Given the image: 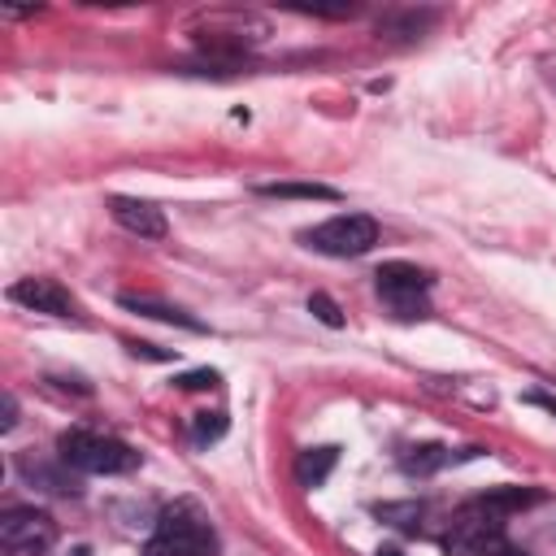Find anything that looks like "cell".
<instances>
[{
	"mask_svg": "<svg viewBox=\"0 0 556 556\" xmlns=\"http://www.w3.org/2000/svg\"><path fill=\"white\" fill-rule=\"evenodd\" d=\"M539 500H543V495H539V491H526V486H491V491L478 495V504L491 508V513H500V517H508V513H517V508H530V504H539Z\"/></svg>",
	"mask_w": 556,
	"mask_h": 556,
	"instance_id": "cell-13",
	"label": "cell"
},
{
	"mask_svg": "<svg viewBox=\"0 0 556 556\" xmlns=\"http://www.w3.org/2000/svg\"><path fill=\"white\" fill-rule=\"evenodd\" d=\"M378 556H404L400 547H378Z\"/></svg>",
	"mask_w": 556,
	"mask_h": 556,
	"instance_id": "cell-23",
	"label": "cell"
},
{
	"mask_svg": "<svg viewBox=\"0 0 556 556\" xmlns=\"http://www.w3.org/2000/svg\"><path fill=\"white\" fill-rule=\"evenodd\" d=\"M300 239L313 252H326V256H361V252H369L378 243V226L365 213H339V217L304 230Z\"/></svg>",
	"mask_w": 556,
	"mask_h": 556,
	"instance_id": "cell-5",
	"label": "cell"
},
{
	"mask_svg": "<svg viewBox=\"0 0 556 556\" xmlns=\"http://www.w3.org/2000/svg\"><path fill=\"white\" fill-rule=\"evenodd\" d=\"M374 513H378L382 521H391V526H408V530H413L417 517H421V504H378Z\"/></svg>",
	"mask_w": 556,
	"mask_h": 556,
	"instance_id": "cell-18",
	"label": "cell"
},
{
	"mask_svg": "<svg viewBox=\"0 0 556 556\" xmlns=\"http://www.w3.org/2000/svg\"><path fill=\"white\" fill-rule=\"evenodd\" d=\"M109 208H113V222L122 226V230H130V235H139V239H165V213L152 204V200H135V195H113L109 200Z\"/></svg>",
	"mask_w": 556,
	"mask_h": 556,
	"instance_id": "cell-9",
	"label": "cell"
},
{
	"mask_svg": "<svg viewBox=\"0 0 556 556\" xmlns=\"http://www.w3.org/2000/svg\"><path fill=\"white\" fill-rule=\"evenodd\" d=\"M443 547L452 556H508L513 552L508 539H504V517L491 513V508H482L478 500H469L452 517V526L443 534Z\"/></svg>",
	"mask_w": 556,
	"mask_h": 556,
	"instance_id": "cell-3",
	"label": "cell"
},
{
	"mask_svg": "<svg viewBox=\"0 0 556 556\" xmlns=\"http://www.w3.org/2000/svg\"><path fill=\"white\" fill-rule=\"evenodd\" d=\"M56 452L70 469H83V473H130L139 465V452L130 443L96 430H65L56 439Z\"/></svg>",
	"mask_w": 556,
	"mask_h": 556,
	"instance_id": "cell-2",
	"label": "cell"
},
{
	"mask_svg": "<svg viewBox=\"0 0 556 556\" xmlns=\"http://www.w3.org/2000/svg\"><path fill=\"white\" fill-rule=\"evenodd\" d=\"M447 460H452V452H447L443 443H417V447H408V452L400 456V465H404L408 473H417V478H426V473L443 469Z\"/></svg>",
	"mask_w": 556,
	"mask_h": 556,
	"instance_id": "cell-14",
	"label": "cell"
},
{
	"mask_svg": "<svg viewBox=\"0 0 556 556\" xmlns=\"http://www.w3.org/2000/svg\"><path fill=\"white\" fill-rule=\"evenodd\" d=\"M70 556H91V552H87V547H74V552H70Z\"/></svg>",
	"mask_w": 556,
	"mask_h": 556,
	"instance_id": "cell-24",
	"label": "cell"
},
{
	"mask_svg": "<svg viewBox=\"0 0 556 556\" xmlns=\"http://www.w3.org/2000/svg\"><path fill=\"white\" fill-rule=\"evenodd\" d=\"M334 460H339V447H308V452H300V460H295V478H300L304 486H321V482L330 478Z\"/></svg>",
	"mask_w": 556,
	"mask_h": 556,
	"instance_id": "cell-12",
	"label": "cell"
},
{
	"mask_svg": "<svg viewBox=\"0 0 556 556\" xmlns=\"http://www.w3.org/2000/svg\"><path fill=\"white\" fill-rule=\"evenodd\" d=\"M9 300L30 308V313H52V317H70L74 313V300L56 278H22V282L9 287Z\"/></svg>",
	"mask_w": 556,
	"mask_h": 556,
	"instance_id": "cell-8",
	"label": "cell"
},
{
	"mask_svg": "<svg viewBox=\"0 0 556 556\" xmlns=\"http://www.w3.org/2000/svg\"><path fill=\"white\" fill-rule=\"evenodd\" d=\"M374 278H378L382 304H387L395 317H404V321L430 317V300H426L430 274H426V269H417V265H408V261H387V265H378Z\"/></svg>",
	"mask_w": 556,
	"mask_h": 556,
	"instance_id": "cell-4",
	"label": "cell"
},
{
	"mask_svg": "<svg viewBox=\"0 0 556 556\" xmlns=\"http://www.w3.org/2000/svg\"><path fill=\"white\" fill-rule=\"evenodd\" d=\"M17 473H22L30 486L52 491V495H74V491H78L61 469H52V465H43V460H35V456H17Z\"/></svg>",
	"mask_w": 556,
	"mask_h": 556,
	"instance_id": "cell-10",
	"label": "cell"
},
{
	"mask_svg": "<svg viewBox=\"0 0 556 556\" xmlns=\"http://www.w3.org/2000/svg\"><path fill=\"white\" fill-rule=\"evenodd\" d=\"M265 22L252 13H208V22L195 30V43L217 52V56H239L265 39Z\"/></svg>",
	"mask_w": 556,
	"mask_h": 556,
	"instance_id": "cell-7",
	"label": "cell"
},
{
	"mask_svg": "<svg viewBox=\"0 0 556 556\" xmlns=\"http://www.w3.org/2000/svg\"><path fill=\"white\" fill-rule=\"evenodd\" d=\"M222 434H226V413H195V426H191L195 443H213Z\"/></svg>",
	"mask_w": 556,
	"mask_h": 556,
	"instance_id": "cell-16",
	"label": "cell"
},
{
	"mask_svg": "<svg viewBox=\"0 0 556 556\" xmlns=\"http://www.w3.org/2000/svg\"><path fill=\"white\" fill-rule=\"evenodd\" d=\"M208 552H213V526L200 513V504L178 500L156 517L148 556H208Z\"/></svg>",
	"mask_w": 556,
	"mask_h": 556,
	"instance_id": "cell-1",
	"label": "cell"
},
{
	"mask_svg": "<svg viewBox=\"0 0 556 556\" xmlns=\"http://www.w3.org/2000/svg\"><path fill=\"white\" fill-rule=\"evenodd\" d=\"M126 348H130V356H143V361H174V356H178V352H165V348H156V343H139V339H130Z\"/></svg>",
	"mask_w": 556,
	"mask_h": 556,
	"instance_id": "cell-20",
	"label": "cell"
},
{
	"mask_svg": "<svg viewBox=\"0 0 556 556\" xmlns=\"http://www.w3.org/2000/svg\"><path fill=\"white\" fill-rule=\"evenodd\" d=\"M174 382L187 387V391H200V387H217L222 374H217V369H191V374H182V378H174Z\"/></svg>",
	"mask_w": 556,
	"mask_h": 556,
	"instance_id": "cell-19",
	"label": "cell"
},
{
	"mask_svg": "<svg viewBox=\"0 0 556 556\" xmlns=\"http://www.w3.org/2000/svg\"><path fill=\"white\" fill-rule=\"evenodd\" d=\"M261 195H274V200H334V187H321V182H265Z\"/></svg>",
	"mask_w": 556,
	"mask_h": 556,
	"instance_id": "cell-15",
	"label": "cell"
},
{
	"mask_svg": "<svg viewBox=\"0 0 556 556\" xmlns=\"http://www.w3.org/2000/svg\"><path fill=\"white\" fill-rule=\"evenodd\" d=\"M508 556H526V552H508Z\"/></svg>",
	"mask_w": 556,
	"mask_h": 556,
	"instance_id": "cell-25",
	"label": "cell"
},
{
	"mask_svg": "<svg viewBox=\"0 0 556 556\" xmlns=\"http://www.w3.org/2000/svg\"><path fill=\"white\" fill-rule=\"evenodd\" d=\"M122 304H126L130 313H143V317H156V321H169V326H182V330H204L191 313H182V308H174V304H161V300H152V295H122Z\"/></svg>",
	"mask_w": 556,
	"mask_h": 556,
	"instance_id": "cell-11",
	"label": "cell"
},
{
	"mask_svg": "<svg viewBox=\"0 0 556 556\" xmlns=\"http://www.w3.org/2000/svg\"><path fill=\"white\" fill-rule=\"evenodd\" d=\"M56 543V521L39 508H9L0 517V552L4 556H48Z\"/></svg>",
	"mask_w": 556,
	"mask_h": 556,
	"instance_id": "cell-6",
	"label": "cell"
},
{
	"mask_svg": "<svg viewBox=\"0 0 556 556\" xmlns=\"http://www.w3.org/2000/svg\"><path fill=\"white\" fill-rule=\"evenodd\" d=\"M308 313H313L317 321H326V326H334V330L343 326V313H339V304H334V300H330L326 291H313V295H308Z\"/></svg>",
	"mask_w": 556,
	"mask_h": 556,
	"instance_id": "cell-17",
	"label": "cell"
},
{
	"mask_svg": "<svg viewBox=\"0 0 556 556\" xmlns=\"http://www.w3.org/2000/svg\"><path fill=\"white\" fill-rule=\"evenodd\" d=\"M526 404H543L547 413H556V400H552V395H543V391H530V395H526Z\"/></svg>",
	"mask_w": 556,
	"mask_h": 556,
	"instance_id": "cell-22",
	"label": "cell"
},
{
	"mask_svg": "<svg viewBox=\"0 0 556 556\" xmlns=\"http://www.w3.org/2000/svg\"><path fill=\"white\" fill-rule=\"evenodd\" d=\"M17 426V400L4 391V417H0V430H13Z\"/></svg>",
	"mask_w": 556,
	"mask_h": 556,
	"instance_id": "cell-21",
	"label": "cell"
}]
</instances>
